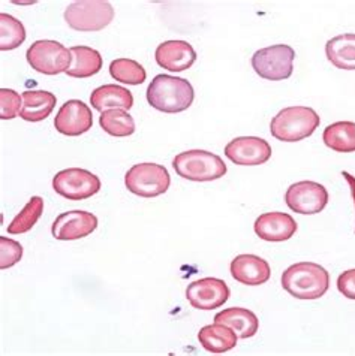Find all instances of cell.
I'll return each mask as SVG.
<instances>
[{
  "mask_svg": "<svg viewBox=\"0 0 355 356\" xmlns=\"http://www.w3.org/2000/svg\"><path fill=\"white\" fill-rule=\"evenodd\" d=\"M194 87L184 78L157 75L147 88V101L157 111L177 114L186 111L194 102Z\"/></svg>",
  "mask_w": 355,
  "mask_h": 356,
  "instance_id": "obj_1",
  "label": "cell"
},
{
  "mask_svg": "<svg viewBox=\"0 0 355 356\" xmlns=\"http://www.w3.org/2000/svg\"><path fill=\"white\" fill-rule=\"evenodd\" d=\"M282 286L294 298L318 300L329 291L330 274L318 264L299 262L282 274Z\"/></svg>",
  "mask_w": 355,
  "mask_h": 356,
  "instance_id": "obj_2",
  "label": "cell"
},
{
  "mask_svg": "<svg viewBox=\"0 0 355 356\" xmlns=\"http://www.w3.org/2000/svg\"><path fill=\"white\" fill-rule=\"evenodd\" d=\"M320 123L321 118L312 108L290 106L273 118L270 132L279 141L299 143L317 131Z\"/></svg>",
  "mask_w": 355,
  "mask_h": 356,
  "instance_id": "obj_3",
  "label": "cell"
},
{
  "mask_svg": "<svg viewBox=\"0 0 355 356\" xmlns=\"http://www.w3.org/2000/svg\"><path fill=\"white\" fill-rule=\"evenodd\" d=\"M173 168L184 180L213 181L226 174V165L218 154L204 150H189L177 154Z\"/></svg>",
  "mask_w": 355,
  "mask_h": 356,
  "instance_id": "obj_4",
  "label": "cell"
},
{
  "mask_svg": "<svg viewBox=\"0 0 355 356\" xmlns=\"http://www.w3.org/2000/svg\"><path fill=\"white\" fill-rule=\"evenodd\" d=\"M114 9L104 0H80L65 9V22L78 32H100L113 22Z\"/></svg>",
  "mask_w": 355,
  "mask_h": 356,
  "instance_id": "obj_5",
  "label": "cell"
},
{
  "mask_svg": "<svg viewBox=\"0 0 355 356\" xmlns=\"http://www.w3.org/2000/svg\"><path fill=\"white\" fill-rule=\"evenodd\" d=\"M125 184L127 191L136 196L156 197L168 191L171 178L162 165L138 163L126 172Z\"/></svg>",
  "mask_w": 355,
  "mask_h": 356,
  "instance_id": "obj_6",
  "label": "cell"
},
{
  "mask_svg": "<svg viewBox=\"0 0 355 356\" xmlns=\"http://www.w3.org/2000/svg\"><path fill=\"white\" fill-rule=\"evenodd\" d=\"M295 51L285 44L271 45L256 51L252 57V67L264 80L282 81L292 75Z\"/></svg>",
  "mask_w": 355,
  "mask_h": 356,
  "instance_id": "obj_7",
  "label": "cell"
},
{
  "mask_svg": "<svg viewBox=\"0 0 355 356\" xmlns=\"http://www.w3.org/2000/svg\"><path fill=\"white\" fill-rule=\"evenodd\" d=\"M26 58L36 72L44 75H58L69 69L72 63L71 49L56 41H36L27 49Z\"/></svg>",
  "mask_w": 355,
  "mask_h": 356,
  "instance_id": "obj_8",
  "label": "cell"
},
{
  "mask_svg": "<svg viewBox=\"0 0 355 356\" xmlns=\"http://www.w3.org/2000/svg\"><path fill=\"white\" fill-rule=\"evenodd\" d=\"M53 189L69 201H83L101 191V180L83 168H68L54 175Z\"/></svg>",
  "mask_w": 355,
  "mask_h": 356,
  "instance_id": "obj_9",
  "label": "cell"
},
{
  "mask_svg": "<svg viewBox=\"0 0 355 356\" xmlns=\"http://www.w3.org/2000/svg\"><path fill=\"white\" fill-rule=\"evenodd\" d=\"M285 201L292 211L299 214H318L327 207L329 192L320 183L299 181L288 187Z\"/></svg>",
  "mask_w": 355,
  "mask_h": 356,
  "instance_id": "obj_10",
  "label": "cell"
},
{
  "mask_svg": "<svg viewBox=\"0 0 355 356\" xmlns=\"http://www.w3.org/2000/svg\"><path fill=\"white\" fill-rule=\"evenodd\" d=\"M230 288L223 280L205 277L192 282L186 289V298L196 310H216L230 298Z\"/></svg>",
  "mask_w": 355,
  "mask_h": 356,
  "instance_id": "obj_11",
  "label": "cell"
},
{
  "mask_svg": "<svg viewBox=\"0 0 355 356\" xmlns=\"http://www.w3.org/2000/svg\"><path fill=\"white\" fill-rule=\"evenodd\" d=\"M225 156L235 165L256 166L270 159L271 147L262 138L240 136L225 147Z\"/></svg>",
  "mask_w": 355,
  "mask_h": 356,
  "instance_id": "obj_12",
  "label": "cell"
},
{
  "mask_svg": "<svg viewBox=\"0 0 355 356\" xmlns=\"http://www.w3.org/2000/svg\"><path fill=\"white\" fill-rule=\"evenodd\" d=\"M92 126V110L83 101H77V99L65 102L54 118L56 131L66 136L83 135L90 131Z\"/></svg>",
  "mask_w": 355,
  "mask_h": 356,
  "instance_id": "obj_13",
  "label": "cell"
},
{
  "mask_svg": "<svg viewBox=\"0 0 355 356\" xmlns=\"http://www.w3.org/2000/svg\"><path fill=\"white\" fill-rule=\"evenodd\" d=\"M97 227V217L88 211L62 213L52 226V234L58 241H74L90 235Z\"/></svg>",
  "mask_w": 355,
  "mask_h": 356,
  "instance_id": "obj_14",
  "label": "cell"
},
{
  "mask_svg": "<svg viewBox=\"0 0 355 356\" xmlns=\"http://www.w3.org/2000/svg\"><path fill=\"white\" fill-rule=\"evenodd\" d=\"M155 57L157 65L165 71L183 72L195 63L196 53L186 41H165L156 48Z\"/></svg>",
  "mask_w": 355,
  "mask_h": 356,
  "instance_id": "obj_15",
  "label": "cell"
},
{
  "mask_svg": "<svg viewBox=\"0 0 355 356\" xmlns=\"http://www.w3.org/2000/svg\"><path fill=\"white\" fill-rule=\"evenodd\" d=\"M255 234L264 241L281 243L287 241L297 231V223L290 214L281 211L265 213L256 219L253 225Z\"/></svg>",
  "mask_w": 355,
  "mask_h": 356,
  "instance_id": "obj_16",
  "label": "cell"
},
{
  "mask_svg": "<svg viewBox=\"0 0 355 356\" xmlns=\"http://www.w3.org/2000/svg\"><path fill=\"white\" fill-rule=\"evenodd\" d=\"M231 275L246 286H260L269 282L271 270L269 262L255 254H240L231 262Z\"/></svg>",
  "mask_w": 355,
  "mask_h": 356,
  "instance_id": "obj_17",
  "label": "cell"
},
{
  "mask_svg": "<svg viewBox=\"0 0 355 356\" xmlns=\"http://www.w3.org/2000/svg\"><path fill=\"white\" fill-rule=\"evenodd\" d=\"M90 104L96 111L108 110L129 111L134 106V96L127 88L116 84H105L97 87L90 95Z\"/></svg>",
  "mask_w": 355,
  "mask_h": 356,
  "instance_id": "obj_18",
  "label": "cell"
},
{
  "mask_svg": "<svg viewBox=\"0 0 355 356\" xmlns=\"http://www.w3.org/2000/svg\"><path fill=\"white\" fill-rule=\"evenodd\" d=\"M23 106L19 117L26 122H42L54 110L57 99L45 90H27L23 93Z\"/></svg>",
  "mask_w": 355,
  "mask_h": 356,
  "instance_id": "obj_19",
  "label": "cell"
},
{
  "mask_svg": "<svg viewBox=\"0 0 355 356\" xmlns=\"http://www.w3.org/2000/svg\"><path fill=\"white\" fill-rule=\"evenodd\" d=\"M216 323H223L230 326L237 334L239 339H251L260 328V322L256 314L248 309L231 307L222 310L214 316Z\"/></svg>",
  "mask_w": 355,
  "mask_h": 356,
  "instance_id": "obj_20",
  "label": "cell"
},
{
  "mask_svg": "<svg viewBox=\"0 0 355 356\" xmlns=\"http://www.w3.org/2000/svg\"><path fill=\"white\" fill-rule=\"evenodd\" d=\"M237 334L230 326L223 323L207 325L200 330L198 340L207 352L225 353L235 348Z\"/></svg>",
  "mask_w": 355,
  "mask_h": 356,
  "instance_id": "obj_21",
  "label": "cell"
},
{
  "mask_svg": "<svg viewBox=\"0 0 355 356\" xmlns=\"http://www.w3.org/2000/svg\"><path fill=\"white\" fill-rule=\"evenodd\" d=\"M329 60L343 71H355V35L345 33L325 44Z\"/></svg>",
  "mask_w": 355,
  "mask_h": 356,
  "instance_id": "obj_22",
  "label": "cell"
},
{
  "mask_svg": "<svg viewBox=\"0 0 355 356\" xmlns=\"http://www.w3.org/2000/svg\"><path fill=\"white\" fill-rule=\"evenodd\" d=\"M72 63L66 71V75L72 78H88L96 75L102 69V56L90 47H72Z\"/></svg>",
  "mask_w": 355,
  "mask_h": 356,
  "instance_id": "obj_23",
  "label": "cell"
},
{
  "mask_svg": "<svg viewBox=\"0 0 355 356\" xmlns=\"http://www.w3.org/2000/svg\"><path fill=\"white\" fill-rule=\"evenodd\" d=\"M324 144L338 153L355 152V123L338 122L325 127Z\"/></svg>",
  "mask_w": 355,
  "mask_h": 356,
  "instance_id": "obj_24",
  "label": "cell"
},
{
  "mask_svg": "<svg viewBox=\"0 0 355 356\" xmlns=\"http://www.w3.org/2000/svg\"><path fill=\"white\" fill-rule=\"evenodd\" d=\"M42 213H44V200L41 196H33L32 200L27 202L24 209L15 216V219L9 223L8 234L19 235V234L29 232L36 225V222L41 219Z\"/></svg>",
  "mask_w": 355,
  "mask_h": 356,
  "instance_id": "obj_25",
  "label": "cell"
},
{
  "mask_svg": "<svg viewBox=\"0 0 355 356\" xmlns=\"http://www.w3.org/2000/svg\"><path fill=\"white\" fill-rule=\"evenodd\" d=\"M100 124L102 129L111 136H129L135 132V122L132 115L123 110H108L100 117Z\"/></svg>",
  "mask_w": 355,
  "mask_h": 356,
  "instance_id": "obj_26",
  "label": "cell"
},
{
  "mask_svg": "<svg viewBox=\"0 0 355 356\" xmlns=\"http://www.w3.org/2000/svg\"><path fill=\"white\" fill-rule=\"evenodd\" d=\"M110 75L116 81L129 86L143 84L147 78L144 67L132 58H116L110 63Z\"/></svg>",
  "mask_w": 355,
  "mask_h": 356,
  "instance_id": "obj_27",
  "label": "cell"
},
{
  "mask_svg": "<svg viewBox=\"0 0 355 356\" xmlns=\"http://www.w3.org/2000/svg\"><path fill=\"white\" fill-rule=\"evenodd\" d=\"M26 41V29L19 19L9 14H0V49H15Z\"/></svg>",
  "mask_w": 355,
  "mask_h": 356,
  "instance_id": "obj_28",
  "label": "cell"
},
{
  "mask_svg": "<svg viewBox=\"0 0 355 356\" xmlns=\"http://www.w3.org/2000/svg\"><path fill=\"white\" fill-rule=\"evenodd\" d=\"M23 97L11 88H2L0 90V118L2 120H13L14 117L19 115L22 111Z\"/></svg>",
  "mask_w": 355,
  "mask_h": 356,
  "instance_id": "obj_29",
  "label": "cell"
},
{
  "mask_svg": "<svg viewBox=\"0 0 355 356\" xmlns=\"http://www.w3.org/2000/svg\"><path fill=\"white\" fill-rule=\"evenodd\" d=\"M23 258V245L6 236H0V268H11Z\"/></svg>",
  "mask_w": 355,
  "mask_h": 356,
  "instance_id": "obj_30",
  "label": "cell"
},
{
  "mask_svg": "<svg viewBox=\"0 0 355 356\" xmlns=\"http://www.w3.org/2000/svg\"><path fill=\"white\" fill-rule=\"evenodd\" d=\"M338 289L349 300H355V268L348 270L339 275Z\"/></svg>",
  "mask_w": 355,
  "mask_h": 356,
  "instance_id": "obj_31",
  "label": "cell"
},
{
  "mask_svg": "<svg viewBox=\"0 0 355 356\" xmlns=\"http://www.w3.org/2000/svg\"><path fill=\"white\" fill-rule=\"evenodd\" d=\"M342 175L345 177V180H347L348 184H349L351 195H352V197H354V204H355V177H352V175L348 174V172H342Z\"/></svg>",
  "mask_w": 355,
  "mask_h": 356,
  "instance_id": "obj_32",
  "label": "cell"
}]
</instances>
